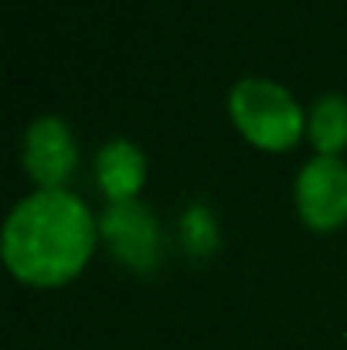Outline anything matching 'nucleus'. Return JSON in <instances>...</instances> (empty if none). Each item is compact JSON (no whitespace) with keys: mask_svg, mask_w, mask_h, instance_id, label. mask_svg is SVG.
Masks as SVG:
<instances>
[{"mask_svg":"<svg viewBox=\"0 0 347 350\" xmlns=\"http://www.w3.org/2000/svg\"><path fill=\"white\" fill-rule=\"evenodd\" d=\"M99 225L72 191H34L14 204L3 225V262L14 279L55 289L72 282L96 252Z\"/></svg>","mask_w":347,"mask_h":350,"instance_id":"nucleus-1","label":"nucleus"},{"mask_svg":"<svg viewBox=\"0 0 347 350\" xmlns=\"http://www.w3.org/2000/svg\"><path fill=\"white\" fill-rule=\"evenodd\" d=\"M229 113L235 129L259 150L286 153L300 143L307 116L290 89L272 79H242L229 92Z\"/></svg>","mask_w":347,"mask_h":350,"instance_id":"nucleus-2","label":"nucleus"},{"mask_svg":"<svg viewBox=\"0 0 347 350\" xmlns=\"http://www.w3.org/2000/svg\"><path fill=\"white\" fill-rule=\"evenodd\" d=\"M21 160L27 177L38 184V191H65V184L79 167V146L72 126L62 116L34 119L24 133Z\"/></svg>","mask_w":347,"mask_h":350,"instance_id":"nucleus-3","label":"nucleus"},{"mask_svg":"<svg viewBox=\"0 0 347 350\" xmlns=\"http://www.w3.org/2000/svg\"><path fill=\"white\" fill-rule=\"evenodd\" d=\"M96 180L110 198V204L136 201L146 180V157L129 139H110L96 157Z\"/></svg>","mask_w":347,"mask_h":350,"instance_id":"nucleus-6","label":"nucleus"},{"mask_svg":"<svg viewBox=\"0 0 347 350\" xmlns=\"http://www.w3.org/2000/svg\"><path fill=\"white\" fill-rule=\"evenodd\" d=\"M296 211L313 232L347 225V163L341 157H313L296 177Z\"/></svg>","mask_w":347,"mask_h":350,"instance_id":"nucleus-4","label":"nucleus"},{"mask_svg":"<svg viewBox=\"0 0 347 350\" xmlns=\"http://www.w3.org/2000/svg\"><path fill=\"white\" fill-rule=\"evenodd\" d=\"M307 133L317 146V157H341L347 150V99L344 96H324L310 109Z\"/></svg>","mask_w":347,"mask_h":350,"instance_id":"nucleus-7","label":"nucleus"},{"mask_svg":"<svg viewBox=\"0 0 347 350\" xmlns=\"http://www.w3.org/2000/svg\"><path fill=\"white\" fill-rule=\"evenodd\" d=\"M99 234L113 245L116 258L126 262L129 269L146 272L160 258V228H157V218L140 201L110 204V211L99 221Z\"/></svg>","mask_w":347,"mask_h":350,"instance_id":"nucleus-5","label":"nucleus"}]
</instances>
